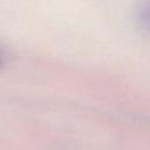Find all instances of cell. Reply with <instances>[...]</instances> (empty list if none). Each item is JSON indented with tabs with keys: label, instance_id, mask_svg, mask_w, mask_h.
Returning <instances> with one entry per match:
<instances>
[{
	"label": "cell",
	"instance_id": "6da1fadb",
	"mask_svg": "<svg viewBox=\"0 0 150 150\" xmlns=\"http://www.w3.org/2000/svg\"><path fill=\"white\" fill-rule=\"evenodd\" d=\"M136 18L139 26L150 34V0H142L137 7Z\"/></svg>",
	"mask_w": 150,
	"mask_h": 150
},
{
	"label": "cell",
	"instance_id": "7a4b0ae2",
	"mask_svg": "<svg viewBox=\"0 0 150 150\" xmlns=\"http://www.w3.org/2000/svg\"><path fill=\"white\" fill-rule=\"evenodd\" d=\"M4 64V54L1 53V50H0V67Z\"/></svg>",
	"mask_w": 150,
	"mask_h": 150
}]
</instances>
